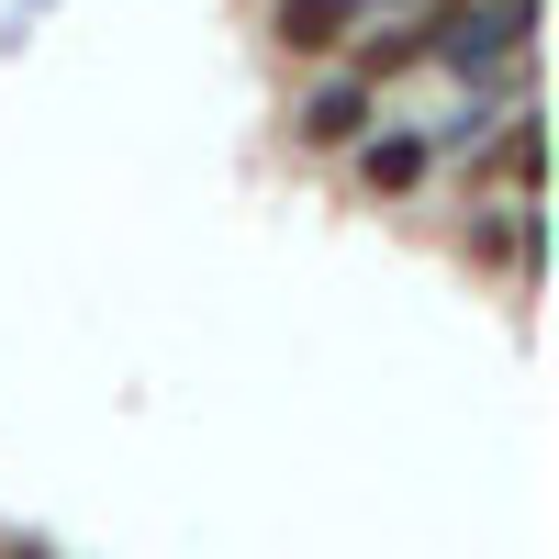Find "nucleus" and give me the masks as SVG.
<instances>
[{"label": "nucleus", "instance_id": "f257e3e1", "mask_svg": "<svg viewBox=\"0 0 559 559\" xmlns=\"http://www.w3.org/2000/svg\"><path fill=\"white\" fill-rule=\"evenodd\" d=\"M336 168H347L358 202H414V191L437 179V134H414V123H369Z\"/></svg>", "mask_w": 559, "mask_h": 559}, {"label": "nucleus", "instance_id": "f03ea898", "mask_svg": "<svg viewBox=\"0 0 559 559\" xmlns=\"http://www.w3.org/2000/svg\"><path fill=\"white\" fill-rule=\"evenodd\" d=\"M369 123H381V90H369L358 68H336V79H313L292 102V157H347Z\"/></svg>", "mask_w": 559, "mask_h": 559}, {"label": "nucleus", "instance_id": "7ed1b4c3", "mask_svg": "<svg viewBox=\"0 0 559 559\" xmlns=\"http://www.w3.org/2000/svg\"><path fill=\"white\" fill-rule=\"evenodd\" d=\"M459 157H471V191L492 179V191L537 202V179H548V134H537V102H503V112H492V123H481Z\"/></svg>", "mask_w": 559, "mask_h": 559}, {"label": "nucleus", "instance_id": "20e7f679", "mask_svg": "<svg viewBox=\"0 0 559 559\" xmlns=\"http://www.w3.org/2000/svg\"><path fill=\"white\" fill-rule=\"evenodd\" d=\"M381 12V0H269V45L292 68H324V57H347V34Z\"/></svg>", "mask_w": 559, "mask_h": 559}, {"label": "nucleus", "instance_id": "39448f33", "mask_svg": "<svg viewBox=\"0 0 559 559\" xmlns=\"http://www.w3.org/2000/svg\"><path fill=\"white\" fill-rule=\"evenodd\" d=\"M347 68H358L369 90H392L403 68H426V12H414V23H392V34H369V45H358V57H347Z\"/></svg>", "mask_w": 559, "mask_h": 559}, {"label": "nucleus", "instance_id": "423d86ee", "mask_svg": "<svg viewBox=\"0 0 559 559\" xmlns=\"http://www.w3.org/2000/svg\"><path fill=\"white\" fill-rule=\"evenodd\" d=\"M0 559H57V548H45V537H0Z\"/></svg>", "mask_w": 559, "mask_h": 559}]
</instances>
